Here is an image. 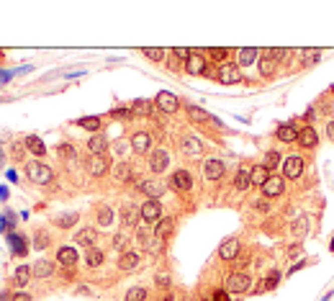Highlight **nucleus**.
<instances>
[{
    "label": "nucleus",
    "mask_w": 334,
    "mask_h": 301,
    "mask_svg": "<svg viewBox=\"0 0 334 301\" xmlns=\"http://www.w3.org/2000/svg\"><path fill=\"white\" fill-rule=\"evenodd\" d=\"M273 72H275V59L267 54V57L260 59V75H262V77H270Z\"/></svg>",
    "instance_id": "bb28decb"
},
{
    "label": "nucleus",
    "mask_w": 334,
    "mask_h": 301,
    "mask_svg": "<svg viewBox=\"0 0 334 301\" xmlns=\"http://www.w3.org/2000/svg\"><path fill=\"white\" fill-rule=\"evenodd\" d=\"M87 147H90V152H93V157H100L105 149H108V139L105 137H100V134H95L90 142H87Z\"/></svg>",
    "instance_id": "412c9836"
},
{
    "label": "nucleus",
    "mask_w": 334,
    "mask_h": 301,
    "mask_svg": "<svg viewBox=\"0 0 334 301\" xmlns=\"http://www.w3.org/2000/svg\"><path fill=\"white\" fill-rule=\"evenodd\" d=\"M188 116H190L193 121H198V124H203V121H213V119H211V114H206L203 109H198V106H188Z\"/></svg>",
    "instance_id": "c85d7f7f"
},
{
    "label": "nucleus",
    "mask_w": 334,
    "mask_h": 301,
    "mask_svg": "<svg viewBox=\"0 0 334 301\" xmlns=\"http://www.w3.org/2000/svg\"><path fill=\"white\" fill-rule=\"evenodd\" d=\"M24 144L31 149L34 155H44V152H47V144H44L39 137H26V142H24Z\"/></svg>",
    "instance_id": "c756f323"
},
{
    "label": "nucleus",
    "mask_w": 334,
    "mask_h": 301,
    "mask_svg": "<svg viewBox=\"0 0 334 301\" xmlns=\"http://www.w3.org/2000/svg\"><path fill=\"white\" fill-rule=\"evenodd\" d=\"M160 214H162V206H160V201L157 198H147L144 201V206L139 209V217H142V222H157L160 219Z\"/></svg>",
    "instance_id": "f03ea898"
},
{
    "label": "nucleus",
    "mask_w": 334,
    "mask_h": 301,
    "mask_svg": "<svg viewBox=\"0 0 334 301\" xmlns=\"http://www.w3.org/2000/svg\"><path fill=\"white\" fill-rule=\"evenodd\" d=\"M77 124L85 126V129H90V132H98V129H100V119H98V116H85V119H80Z\"/></svg>",
    "instance_id": "c9c22d12"
},
{
    "label": "nucleus",
    "mask_w": 334,
    "mask_h": 301,
    "mask_svg": "<svg viewBox=\"0 0 334 301\" xmlns=\"http://www.w3.org/2000/svg\"><path fill=\"white\" fill-rule=\"evenodd\" d=\"M280 281V273H273V275H267V281H265V288H275Z\"/></svg>",
    "instance_id": "c03bdc74"
},
{
    "label": "nucleus",
    "mask_w": 334,
    "mask_h": 301,
    "mask_svg": "<svg viewBox=\"0 0 334 301\" xmlns=\"http://www.w3.org/2000/svg\"><path fill=\"white\" fill-rule=\"evenodd\" d=\"M11 301H31V296L26 293V291H18V293H13V298Z\"/></svg>",
    "instance_id": "8fccbe9b"
},
{
    "label": "nucleus",
    "mask_w": 334,
    "mask_h": 301,
    "mask_svg": "<svg viewBox=\"0 0 334 301\" xmlns=\"http://www.w3.org/2000/svg\"><path fill=\"white\" fill-rule=\"evenodd\" d=\"M144 54H147L149 59H154V62H160V59L165 57V52H162V49H154V47H152V49L147 47V49H144Z\"/></svg>",
    "instance_id": "37998d69"
},
{
    "label": "nucleus",
    "mask_w": 334,
    "mask_h": 301,
    "mask_svg": "<svg viewBox=\"0 0 334 301\" xmlns=\"http://www.w3.org/2000/svg\"><path fill=\"white\" fill-rule=\"evenodd\" d=\"M175 57H180V59H185V62H188V59H190V52H188V49H183V47H177V49H175Z\"/></svg>",
    "instance_id": "09e8293b"
},
{
    "label": "nucleus",
    "mask_w": 334,
    "mask_h": 301,
    "mask_svg": "<svg viewBox=\"0 0 334 301\" xmlns=\"http://www.w3.org/2000/svg\"><path fill=\"white\" fill-rule=\"evenodd\" d=\"M278 165H280V155L275 152V149H273V152H267V155H265V167H267V170H275Z\"/></svg>",
    "instance_id": "58836bf2"
},
{
    "label": "nucleus",
    "mask_w": 334,
    "mask_h": 301,
    "mask_svg": "<svg viewBox=\"0 0 334 301\" xmlns=\"http://www.w3.org/2000/svg\"><path fill=\"white\" fill-rule=\"evenodd\" d=\"M11 296H8V291H0V301H8Z\"/></svg>",
    "instance_id": "13d9d810"
},
{
    "label": "nucleus",
    "mask_w": 334,
    "mask_h": 301,
    "mask_svg": "<svg viewBox=\"0 0 334 301\" xmlns=\"http://www.w3.org/2000/svg\"><path fill=\"white\" fill-rule=\"evenodd\" d=\"M110 116H114V119H126V116H131V109H114Z\"/></svg>",
    "instance_id": "a18cd8bd"
},
{
    "label": "nucleus",
    "mask_w": 334,
    "mask_h": 301,
    "mask_svg": "<svg viewBox=\"0 0 334 301\" xmlns=\"http://www.w3.org/2000/svg\"><path fill=\"white\" fill-rule=\"evenodd\" d=\"M149 134H144V132H139V134H134L131 137V149L137 155H144V152H149Z\"/></svg>",
    "instance_id": "4468645a"
},
{
    "label": "nucleus",
    "mask_w": 334,
    "mask_h": 301,
    "mask_svg": "<svg viewBox=\"0 0 334 301\" xmlns=\"http://www.w3.org/2000/svg\"><path fill=\"white\" fill-rule=\"evenodd\" d=\"M152 234H154V232H152L149 222H142V224L137 227V240H139L147 250H149V247H152V242H154V240H152Z\"/></svg>",
    "instance_id": "6ab92c4d"
},
{
    "label": "nucleus",
    "mask_w": 334,
    "mask_h": 301,
    "mask_svg": "<svg viewBox=\"0 0 334 301\" xmlns=\"http://www.w3.org/2000/svg\"><path fill=\"white\" fill-rule=\"evenodd\" d=\"M237 252H239V240H224L221 247H218V257H221V260H234Z\"/></svg>",
    "instance_id": "9b49d317"
},
{
    "label": "nucleus",
    "mask_w": 334,
    "mask_h": 301,
    "mask_svg": "<svg viewBox=\"0 0 334 301\" xmlns=\"http://www.w3.org/2000/svg\"><path fill=\"white\" fill-rule=\"evenodd\" d=\"M157 286H160V288H167V286H170V275L160 273V275H157Z\"/></svg>",
    "instance_id": "de8ad7c7"
},
{
    "label": "nucleus",
    "mask_w": 334,
    "mask_h": 301,
    "mask_svg": "<svg viewBox=\"0 0 334 301\" xmlns=\"http://www.w3.org/2000/svg\"><path fill=\"white\" fill-rule=\"evenodd\" d=\"M144 298H147V288L137 286V288H131V291L126 293V298H124V301H144Z\"/></svg>",
    "instance_id": "4c0bfd02"
},
{
    "label": "nucleus",
    "mask_w": 334,
    "mask_h": 301,
    "mask_svg": "<svg viewBox=\"0 0 334 301\" xmlns=\"http://www.w3.org/2000/svg\"><path fill=\"white\" fill-rule=\"evenodd\" d=\"M283 173H285V178H291V180H296L301 173H303V157H298V155H291L285 162H283Z\"/></svg>",
    "instance_id": "39448f33"
},
{
    "label": "nucleus",
    "mask_w": 334,
    "mask_h": 301,
    "mask_svg": "<svg viewBox=\"0 0 334 301\" xmlns=\"http://www.w3.org/2000/svg\"><path fill=\"white\" fill-rule=\"evenodd\" d=\"M87 170H90V175H93V178H100V175L108 173V160H105L103 155H100V157H93L90 165H87Z\"/></svg>",
    "instance_id": "f3484780"
},
{
    "label": "nucleus",
    "mask_w": 334,
    "mask_h": 301,
    "mask_svg": "<svg viewBox=\"0 0 334 301\" xmlns=\"http://www.w3.org/2000/svg\"><path fill=\"white\" fill-rule=\"evenodd\" d=\"M267 209H270V204H267V198H260V201H257V211H267Z\"/></svg>",
    "instance_id": "5fc2aeb1"
},
{
    "label": "nucleus",
    "mask_w": 334,
    "mask_h": 301,
    "mask_svg": "<svg viewBox=\"0 0 334 301\" xmlns=\"http://www.w3.org/2000/svg\"><path fill=\"white\" fill-rule=\"evenodd\" d=\"M6 227H8V224H6V219H0V232H3Z\"/></svg>",
    "instance_id": "bf43d9fd"
},
{
    "label": "nucleus",
    "mask_w": 334,
    "mask_h": 301,
    "mask_svg": "<svg viewBox=\"0 0 334 301\" xmlns=\"http://www.w3.org/2000/svg\"><path fill=\"white\" fill-rule=\"evenodd\" d=\"M31 273H34L36 278H49V275L54 273V265H52L49 260H39V263H34Z\"/></svg>",
    "instance_id": "4be33fe9"
},
{
    "label": "nucleus",
    "mask_w": 334,
    "mask_h": 301,
    "mask_svg": "<svg viewBox=\"0 0 334 301\" xmlns=\"http://www.w3.org/2000/svg\"><path fill=\"white\" fill-rule=\"evenodd\" d=\"M275 134H278L280 142H296L298 139V129H293L291 124H280Z\"/></svg>",
    "instance_id": "aec40b11"
},
{
    "label": "nucleus",
    "mask_w": 334,
    "mask_h": 301,
    "mask_svg": "<svg viewBox=\"0 0 334 301\" xmlns=\"http://www.w3.org/2000/svg\"><path fill=\"white\" fill-rule=\"evenodd\" d=\"M306 232H308V219L301 217V219L296 222V227H293V237H303Z\"/></svg>",
    "instance_id": "a19ab883"
},
{
    "label": "nucleus",
    "mask_w": 334,
    "mask_h": 301,
    "mask_svg": "<svg viewBox=\"0 0 334 301\" xmlns=\"http://www.w3.org/2000/svg\"><path fill=\"white\" fill-rule=\"evenodd\" d=\"M114 247L116 250H124L126 247V234H116V237H114Z\"/></svg>",
    "instance_id": "49530a36"
},
{
    "label": "nucleus",
    "mask_w": 334,
    "mask_h": 301,
    "mask_svg": "<svg viewBox=\"0 0 334 301\" xmlns=\"http://www.w3.org/2000/svg\"><path fill=\"white\" fill-rule=\"evenodd\" d=\"M119 268H121V270H129V273L139 270V255H137V252H124L121 260H119Z\"/></svg>",
    "instance_id": "dca6fc26"
},
{
    "label": "nucleus",
    "mask_w": 334,
    "mask_h": 301,
    "mask_svg": "<svg viewBox=\"0 0 334 301\" xmlns=\"http://www.w3.org/2000/svg\"><path fill=\"white\" fill-rule=\"evenodd\" d=\"M218 80L224 82V85H237V82H242L244 77H242V72H239L237 64H221V70H218Z\"/></svg>",
    "instance_id": "7ed1b4c3"
},
{
    "label": "nucleus",
    "mask_w": 334,
    "mask_h": 301,
    "mask_svg": "<svg viewBox=\"0 0 334 301\" xmlns=\"http://www.w3.org/2000/svg\"><path fill=\"white\" fill-rule=\"evenodd\" d=\"M255 59H257V49L255 47H244V49L237 52V62L239 64H252Z\"/></svg>",
    "instance_id": "393cba45"
},
{
    "label": "nucleus",
    "mask_w": 334,
    "mask_h": 301,
    "mask_svg": "<svg viewBox=\"0 0 334 301\" xmlns=\"http://www.w3.org/2000/svg\"><path fill=\"white\" fill-rule=\"evenodd\" d=\"M185 70L190 75H203L206 72V59L200 57V54H190V59L185 62Z\"/></svg>",
    "instance_id": "2eb2a0df"
},
{
    "label": "nucleus",
    "mask_w": 334,
    "mask_h": 301,
    "mask_svg": "<svg viewBox=\"0 0 334 301\" xmlns=\"http://www.w3.org/2000/svg\"><path fill=\"white\" fill-rule=\"evenodd\" d=\"M200 149H203V144L198 142V137H185L183 139V152L185 155H200Z\"/></svg>",
    "instance_id": "b1692460"
},
{
    "label": "nucleus",
    "mask_w": 334,
    "mask_h": 301,
    "mask_svg": "<svg viewBox=\"0 0 334 301\" xmlns=\"http://www.w3.org/2000/svg\"><path fill=\"white\" fill-rule=\"evenodd\" d=\"M301 147H316V142H319V137H316V132H314V126H303V129H298V139H296Z\"/></svg>",
    "instance_id": "f8f14e48"
},
{
    "label": "nucleus",
    "mask_w": 334,
    "mask_h": 301,
    "mask_svg": "<svg viewBox=\"0 0 334 301\" xmlns=\"http://www.w3.org/2000/svg\"><path fill=\"white\" fill-rule=\"evenodd\" d=\"M59 152H62L64 157H72V155H75V152H72V147H67V144H62V147H59Z\"/></svg>",
    "instance_id": "864d4df0"
},
{
    "label": "nucleus",
    "mask_w": 334,
    "mask_h": 301,
    "mask_svg": "<svg viewBox=\"0 0 334 301\" xmlns=\"http://www.w3.org/2000/svg\"><path fill=\"white\" fill-rule=\"evenodd\" d=\"M170 162V155L165 152V149H154V152L149 155V167L154 170V173H162V170L167 167Z\"/></svg>",
    "instance_id": "0eeeda50"
},
{
    "label": "nucleus",
    "mask_w": 334,
    "mask_h": 301,
    "mask_svg": "<svg viewBox=\"0 0 334 301\" xmlns=\"http://www.w3.org/2000/svg\"><path fill=\"white\" fill-rule=\"evenodd\" d=\"M21 152H24V147L16 144V147H13V157H21Z\"/></svg>",
    "instance_id": "4d7b16f0"
},
{
    "label": "nucleus",
    "mask_w": 334,
    "mask_h": 301,
    "mask_svg": "<svg viewBox=\"0 0 334 301\" xmlns=\"http://www.w3.org/2000/svg\"><path fill=\"white\" fill-rule=\"evenodd\" d=\"M203 175L208 180H218L221 175H224V162L221 160H206L203 162Z\"/></svg>",
    "instance_id": "6e6552de"
},
{
    "label": "nucleus",
    "mask_w": 334,
    "mask_h": 301,
    "mask_svg": "<svg viewBox=\"0 0 334 301\" xmlns=\"http://www.w3.org/2000/svg\"><path fill=\"white\" fill-rule=\"evenodd\" d=\"M283 178H275V175H270V180H267L265 185H262V193H265V198H275V196H280L283 193Z\"/></svg>",
    "instance_id": "9d476101"
},
{
    "label": "nucleus",
    "mask_w": 334,
    "mask_h": 301,
    "mask_svg": "<svg viewBox=\"0 0 334 301\" xmlns=\"http://www.w3.org/2000/svg\"><path fill=\"white\" fill-rule=\"evenodd\" d=\"M227 54H229L227 49H211V57H213V59H224Z\"/></svg>",
    "instance_id": "3c124183"
},
{
    "label": "nucleus",
    "mask_w": 334,
    "mask_h": 301,
    "mask_svg": "<svg viewBox=\"0 0 334 301\" xmlns=\"http://www.w3.org/2000/svg\"><path fill=\"white\" fill-rule=\"evenodd\" d=\"M57 260H59L62 265H75V263H77V252H75L72 247H59Z\"/></svg>",
    "instance_id": "5701e85b"
},
{
    "label": "nucleus",
    "mask_w": 334,
    "mask_h": 301,
    "mask_svg": "<svg viewBox=\"0 0 334 301\" xmlns=\"http://www.w3.org/2000/svg\"><path fill=\"white\" fill-rule=\"evenodd\" d=\"M213 301H229V293L227 291H216L213 293Z\"/></svg>",
    "instance_id": "603ef678"
},
{
    "label": "nucleus",
    "mask_w": 334,
    "mask_h": 301,
    "mask_svg": "<svg viewBox=\"0 0 334 301\" xmlns=\"http://www.w3.org/2000/svg\"><path fill=\"white\" fill-rule=\"evenodd\" d=\"M250 178H252V185H260V188H262L267 180H270V170H267L265 165H257V167H252Z\"/></svg>",
    "instance_id": "a211bd4d"
},
{
    "label": "nucleus",
    "mask_w": 334,
    "mask_h": 301,
    "mask_svg": "<svg viewBox=\"0 0 334 301\" xmlns=\"http://www.w3.org/2000/svg\"><path fill=\"white\" fill-rule=\"evenodd\" d=\"M137 217H139V211L137 209H134L131 204H126L124 209H121V224H134V222H137Z\"/></svg>",
    "instance_id": "a878e982"
},
{
    "label": "nucleus",
    "mask_w": 334,
    "mask_h": 301,
    "mask_svg": "<svg viewBox=\"0 0 334 301\" xmlns=\"http://www.w3.org/2000/svg\"><path fill=\"white\" fill-rule=\"evenodd\" d=\"M31 275H34V273H31V268H26V265H21V268L16 270V275H13V281H16V286H26Z\"/></svg>",
    "instance_id": "7c9ffc66"
},
{
    "label": "nucleus",
    "mask_w": 334,
    "mask_h": 301,
    "mask_svg": "<svg viewBox=\"0 0 334 301\" xmlns=\"http://www.w3.org/2000/svg\"><path fill=\"white\" fill-rule=\"evenodd\" d=\"M77 219H80V217H77V214H64V217H59V219H57V227L67 229V227H72V224H75Z\"/></svg>",
    "instance_id": "ea45409f"
},
{
    "label": "nucleus",
    "mask_w": 334,
    "mask_h": 301,
    "mask_svg": "<svg viewBox=\"0 0 334 301\" xmlns=\"http://www.w3.org/2000/svg\"><path fill=\"white\" fill-rule=\"evenodd\" d=\"M34 242H36V247H47L49 245V234L47 232H36L34 234Z\"/></svg>",
    "instance_id": "79ce46f5"
},
{
    "label": "nucleus",
    "mask_w": 334,
    "mask_h": 301,
    "mask_svg": "<svg viewBox=\"0 0 334 301\" xmlns=\"http://www.w3.org/2000/svg\"><path fill=\"white\" fill-rule=\"evenodd\" d=\"M331 250H334V240H331Z\"/></svg>",
    "instance_id": "680f3d73"
},
{
    "label": "nucleus",
    "mask_w": 334,
    "mask_h": 301,
    "mask_svg": "<svg viewBox=\"0 0 334 301\" xmlns=\"http://www.w3.org/2000/svg\"><path fill=\"white\" fill-rule=\"evenodd\" d=\"M172 188H177V190H190V185H193V178H190V173L188 170H177V173L172 175Z\"/></svg>",
    "instance_id": "ddd939ff"
},
{
    "label": "nucleus",
    "mask_w": 334,
    "mask_h": 301,
    "mask_svg": "<svg viewBox=\"0 0 334 301\" xmlns=\"http://www.w3.org/2000/svg\"><path fill=\"white\" fill-rule=\"evenodd\" d=\"M139 190L147 193L149 198H160L162 193H165V185H162L160 180H142V183H139Z\"/></svg>",
    "instance_id": "1a4fd4ad"
},
{
    "label": "nucleus",
    "mask_w": 334,
    "mask_h": 301,
    "mask_svg": "<svg viewBox=\"0 0 334 301\" xmlns=\"http://www.w3.org/2000/svg\"><path fill=\"white\" fill-rule=\"evenodd\" d=\"M154 103H157V109L165 111V114H175L177 109H180V101H177V95H172V93H167V90H162Z\"/></svg>",
    "instance_id": "20e7f679"
},
{
    "label": "nucleus",
    "mask_w": 334,
    "mask_h": 301,
    "mask_svg": "<svg viewBox=\"0 0 334 301\" xmlns=\"http://www.w3.org/2000/svg\"><path fill=\"white\" fill-rule=\"evenodd\" d=\"M331 93H334V85H331Z\"/></svg>",
    "instance_id": "e2e57ef3"
},
{
    "label": "nucleus",
    "mask_w": 334,
    "mask_h": 301,
    "mask_svg": "<svg viewBox=\"0 0 334 301\" xmlns=\"http://www.w3.org/2000/svg\"><path fill=\"white\" fill-rule=\"evenodd\" d=\"M227 286H229L232 293H244V291L252 286V281H250L244 273H232V275L227 278Z\"/></svg>",
    "instance_id": "423d86ee"
},
{
    "label": "nucleus",
    "mask_w": 334,
    "mask_h": 301,
    "mask_svg": "<svg viewBox=\"0 0 334 301\" xmlns=\"http://www.w3.org/2000/svg\"><path fill=\"white\" fill-rule=\"evenodd\" d=\"M75 240H77V245H85L87 250H90V245L95 242V232L93 229H80Z\"/></svg>",
    "instance_id": "cd10ccee"
},
{
    "label": "nucleus",
    "mask_w": 334,
    "mask_h": 301,
    "mask_svg": "<svg viewBox=\"0 0 334 301\" xmlns=\"http://www.w3.org/2000/svg\"><path fill=\"white\" fill-rule=\"evenodd\" d=\"M26 175H29V180L36 183V185L52 183V170L44 165V162H29V165H26Z\"/></svg>",
    "instance_id": "f257e3e1"
},
{
    "label": "nucleus",
    "mask_w": 334,
    "mask_h": 301,
    "mask_svg": "<svg viewBox=\"0 0 334 301\" xmlns=\"http://www.w3.org/2000/svg\"><path fill=\"white\" fill-rule=\"evenodd\" d=\"M85 263L90 265V268L100 265V263H103V252H100V250H95V247H90V250L85 252Z\"/></svg>",
    "instance_id": "2f4dec72"
},
{
    "label": "nucleus",
    "mask_w": 334,
    "mask_h": 301,
    "mask_svg": "<svg viewBox=\"0 0 334 301\" xmlns=\"http://www.w3.org/2000/svg\"><path fill=\"white\" fill-rule=\"evenodd\" d=\"M110 222H114V211H110V206H103V209L98 211V224H100V227H108Z\"/></svg>",
    "instance_id": "f704fd0d"
},
{
    "label": "nucleus",
    "mask_w": 334,
    "mask_h": 301,
    "mask_svg": "<svg viewBox=\"0 0 334 301\" xmlns=\"http://www.w3.org/2000/svg\"><path fill=\"white\" fill-rule=\"evenodd\" d=\"M131 114L149 116V114H152V103H149V101H137V103H134V109H131Z\"/></svg>",
    "instance_id": "e433bc0d"
},
{
    "label": "nucleus",
    "mask_w": 334,
    "mask_h": 301,
    "mask_svg": "<svg viewBox=\"0 0 334 301\" xmlns=\"http://www.w3.org/2000/svg\"><path fill=\"white\" fill-rule=\"evenodd\" d=\"M250 183H252L250 173H247V170H239V173H237V178H234V185H237V190H244V188H250Z\"/></svg>",
    "instance_id": "72a5a7b5"
},
{
    "label": "nucleus",
    "mask_w": 334,
    "mask_h": 301,
    "mask_svg": "<svg viewBox=\"0 0 334 301\" xmlns=\"http://www.w3.org/2000/svg\"><path fill=\"white\" fill-rule=\"evenodd\" d=\"M326 137L334 142V121H329V126H326Z\"/></svg>",
    "instance_id": "6e6d98bb"
},
{
    "label": "nucleus",
    "mask_w": 334,
    "mask_h": 301,
    "mask_svg": "<svg viewBox=\"0 0 334 301\" xmlns=\"http://www.w3.org/2000/svg\"><path fill=\"white\" fill-rule=\"evenodd\" d=\"M0 165H3V155H0Z\"/></svg>",
    "instance_id": "052dcab7"
},
{
    "label": "nucleus",
    "mask_w": 334,
    "mask_h": 301,
    "mask_svg": "<svg viewBox=\"0 0 334 301\" xmlns=\"http://www.w3.org/2000/svg\"><path fill=\"white\" fill-rule=\"evenodd\" d=\"M114 178H116L119 183H124V180H129V178H131V167H129V162H119V165H116Z\"/></svg>",
    "instance_id": "473e14b6"
}]
</instances>
